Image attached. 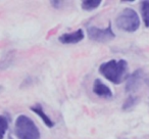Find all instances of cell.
Instances as JSON below:
<instances>
[{
    "mask_svg": "<svg viewBox=\"0 0 149 139\" xmlns=\"http://www.w3.org/2000/svg\"><path fill=\"white\" fill-rule=\"evenodd\" d=\"M139 98L135 95H130L126 100L124 101V104H123V110H130L138 103Z\"/></svg>",
    "mask_w": 149,
    "mask_h": 139,
    "instance_id": "11",
    "label": "cell"
},
{
    "mask_svg": "<svg viewBox=\"0 0 149 139\" xmlns=\"http://www.w3.org/2000/svg\"><path fill=\"white\" fill-rule=\"evenodd\" d=\"M93 92L99 97L111 98L112 91L107 85L103 83L100 79H96L93 83Z\"/></svg>",
    "mask_w": 149,
    "mask_h": 139,
    "instance_id": "7",
    "label": "cell"
},
{
    "mask_svg": "<svg viewBox=\"0 0 149 139\" xmlns=\"http://www.w3.org/2000/svg\"><path fill=\"white\" fill-rule=\"evenodd\" d=\"M0 90H1V87H0Z\"/></svg>",
    "mask_w": 149,
    "mask_h": 139,
    "instance_id": "14",
    "label": "cell"
},
{
    "mask_svg": "<svg viewBox=\"0 0 149 139\" xmlns=\"http://www.w3.org/2000/svg\"><path fill=\"white\" fill-rule=\"evenodd\" d=\"M128 62L125 59H111L99 66V73L113 84H120L128 79Z\"/></svg>",
    "mask_w": 149,
    "mask_h": 139,
    "instance_id": "1",
    "label": "cell"
},
{
    "mask_svg": "<svg viewBox=\"0 0 149 139\" xmlns=\"http://www.w3.org/2000/svg\"><path fill=\"white\" fill-rule=\"evenodd\" d=\"M8 139H13V137H8Z\"/></svg>",
    "mask_w": 149,
    "mask_h": 139,
    "instance_id": "13",
    "label": "cell"
},
{
    "mask_svg": "<svg viewBox=\"0 0 149 139\" xmlns=\"http://www.w3.org/2000/svg\"><path fill=\"white\" fill-rule=\"evenodd\" d=\"M101 4V0H85L82 2V8L86 11H92L99 7Z\"/></svg>",
    "mask_w": 149,
    "mask_h": 139,
    "instance_id": "10",
    "label": "cell"
},
{
    "mask_svg": "<svg viewBox=\"0 0 149 139\" xmlns=\"http://www.w3.org/2000/svg\"><path fill=\"white\" fill-rule=\"evenodd\" d=\"M85 38V34L82 29H78L77 31L70 32V33H65L59 36L58 40L62 44H77L81 42Z\"/></svg>",
    "mask_w": 149,
    "mask_h": 139,
    "instance_id": "5",
    "label": "cell"
},
{
    "mask_svg": "<svg viewBox=\"0 0 149 139\" xmlns=\"http://www.w3.org/2000/svg\"><path fill=\"white\" fill-rule=\"evenodd\" d=\"M143 79V72L142 70H136L133 74H131L126 80V91L132 92L136 91L140 85L141 81Z\"/></svg>",
    "mask_w": 149,
    "mask_h": 139,
    "instance_id": "6",
    "label": "cell"
},
{
    "mask_svg": "<svg viewBox=\"0 0 149 139\" xmlns=\"http://www.w3.org/2000/svg\"><path fill=\"white\" fill-rule=\"evenodd\" d=\"M116 27L125 32H136L140 27V19L134 9L125 8L116 17Z\"/></svg>",
    "mask_w": 149,
    "mask_h": 139,
    "instance_id": "3",
    "label": "cell"
},
{
    "mask_svg": "<svg viewBox=\"0 0 149 139\" xmlns=\"http://www.w3.org/2000/svg\"><path fill=\"white\" fill-rule=\"evenodd\" d=\"M15 133L17 139H40L41 134L37 125L31 118L21 115L17 118L15 124Z\"/></svg>",
    "mask_w": 149,
    "mask_h": 139,
    "instance_id": "2",
    "label": "cell"
},
{
    "mask_svg": "<svg viewBox=\"0 0 149 139\" xmlns=\"http://www.w3.org/2000/svg\"><path fill=\"white\" fill-rule=\"evenodd\" d=\"M9 127L8 120L5 116H0V139H3Z\"/></svg>",
    "mask_w": 149,
    "mask_h": 139,
    "instance_id": "12",
    "label": "cell"
},
{
    "mask_svg": "<svg viewBox=\"0 0 149 139\" xmlns=\"http://www.w3.org/2000/svg\"><path fill=\"white\" fill-rule=\"evenodd\" d=\"M30 108H31L32 112H34L36 115H38V116L41 118V120L43 121V123L48 127V128H53L54 125H55V123H54L53 121H52L51 119L46 115V112H44V110H43V108H42L41 104L36 103V104H34V105H32Z\"/></svg>",
    "mask_w": 149,
    "mask_h": 139,
    "instance_id": "8",
    "label": "cell"
},
{
    "mask_svg": "<svg viewBox=\"0 0 149 139\" xmlns=\"http://www.w3.org/2000/svg\"><path fill=\"white\" fill-rule=\"evenodd\" d=\"M87 35L90 40H93V41L96 42H101V43L111 41L112 39L116 38V34L112 31L111 23L108 24V26L105 29H100V28L94 27V26L88 27Z\"/></svg>",
    "mask_w": 149,
    "mask_h": 139,
    "instance_id": "4",
    "label": "cell"
},
{
    "mask_svg": "<svg viewBox=\"0 0 149 139\" xmlns=\"http://www.w3.org/2000/svg\"><path fill=\"white\" fill-rule=\"evenodd\" d=\"M141 13L145 27L149 28V1L143 0L141 2Z\"/></svg>",
    "mask_w": 149,
    "mask_h": 139,
    "instance_id": "9",
    "label": "cell"
}]
</instances>
